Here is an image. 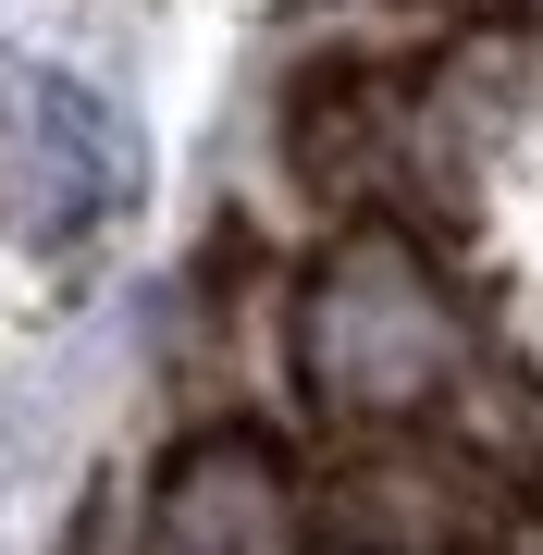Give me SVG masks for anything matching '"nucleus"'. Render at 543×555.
<instances>
[{
    "label": "nucleus",
    "instance_id": "1",
    "mask_svg": "<svg viewBox=\"0 0 543 555\" xmlns=\"http://www.w3.org/2000/svg\"><path fill=\"white\" fill-rule=\"evenodd\" d=\"M444 358H457V334H444L421 259L383 235V222H359V235L322 259V284L297 297V371H309V396L346 408V420H396L408 396L444 383Z\"/></svg>",
    "mask_w": 543,
    "mask_h": 555
}]
</instances>
